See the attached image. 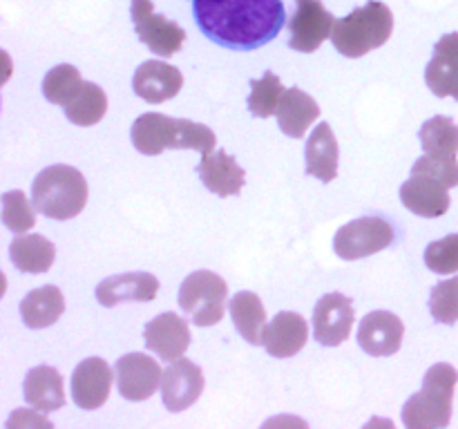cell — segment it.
Wrapping results in <instances>:
<instances>
[{
  "instance_id": "1",
  "label": "cell",
  "mask_w": 458,
  "mask_h": 429,
  "mask_svg": "<svg viewBox=\"0 0 458 429\" xmlns=\"http://www.w3.org/2000/svg\"><path fill=\"white\" fill-rule=\"evenodd\" d=\"M192 13L213 43L240 52L271 43L286 22L282 0H192Z\"/></svg>"
},
{
  "instance_id": "9",
  "label": "cell",
  "mask_w": 458,
  "mask_h": 429,
  "mask_svg": "<svg viewBox=\"0 0 458 429\" xmlns=\"http://www.w3.org/2000/svg\"><path fill=\"white\" fill-rule=\"evenodd\" d=\"M335 18L320 0H295V12L289 21V45L295 52L311 54L331 38Z\"/></svg>"
},
{
  "instance_id": "18",
  "label": "cell",
  "mask_w": 458,
  "mask_h": 429,
  "mask_svg": "<svg viewBox=\"0 0 458 429\" xmlns=\"http://www.w3.org/2000/svg\"><path fill=\"white\" fill-rule=\"evenodd\" d=\"M450 188L443 186L437 179H429L425 174H411L401 186V201L407 210L416 213L419 217L437 219L450 210L452 199L447 195Z\"/></svg>"
},
{
  "instance_id": "35",
  "label": "cell",
  "mask_w": 458,
  "mask_h": 429,
  "mask_svg": "<svg viewBox=\"0 0 458 429\" xmlns=\"http://www.w3.org/2000/svg\"><path fill=\"white\" fill-rule=\"evenodd\" d=\"M425 264L432 273L452 275L458 273V235H447L425 248Z\"/></svg>"
},
{
  "instance_id": "23",
  "label": "cell",
  "mask_w": 458,
  "mask_h": 429,
  "mask_svg": "<svg viewBox=\"0 0 458 429\" xmlns=\"http://www.w3.org/2000/svg\"><path fill=\"white\" fill-rule=\"evenodd\" d=\"M22 396L27 405L34 409L49 414L65 405V391H63V375L54 366L40 365L27 371L22 383Z\"/></svg>"
},
{
  "instance_id": "11",
  "label": "cell",
  "mask_w": 458,
  "mask_h": 429,
  "mask_svg": "<svg viewBox=\"0 0 458 429\" xmlns=\"http://www.w3.org/2000/svg\"><path fill=\"white\" fill-rule=\"evenodd\" d=\"M353 304L343 293H327L313 308V338L322 347H338L353 329Z\"/></svg>"
},
{
  "instance_id": "13",
  "label": "cell",
  "mask_w": 458,
  "mask_h": 429,
  "mask_svg": "<svg viewBox=\"0 0 458 429\" xmlns=\"http://www.w3.org/2000/svg\"><path fill=\"white\" fill-rule=\"evenodd\" d=\"M405 338V324L389 311H371L358 326V347L367 356L385 358L401 351Z\"/></svg>"
},
{
  "instance_id": "33",
  "label": "cell",
  "mask_w": 458,
  "mask_h": 429,
  "mask_svg": "<svg viewBox=\"0 0 458 429\" xmlns=\"http://www.w3.org/2000/svg\"><path fill=\"white\" fill-rule=\"evenodd\" d=\"M429 311L441 324H456L458 322V277L438 282L429 295Z\"/></svg>"
},
{
  "instance_id": "7",
  "label": "cell",
  "mask_w": 458,
  "mask_h": 429,
  "mask_svg": "<svg viewBox=\"0 0 458 429\" xmlns=\"http://www.w3.org/2000/svg\"><path fill=\"white\" fill-rule=\"evenodd\" d=\"M394 241V226L383 217H360L344 223L334 240V250L340 259L369 257Z\"/></svg>"
},
{
  "instance_id": "24",
  "label": "cell",
  "mask_w": 458,
  "mask_h": 429,
  "mask_svg": "<svg viewBox=\"0 0 458 429\" xmlns=\"http://www.w3.org/2000/svg\"><path fill=\"white\" fill-rule=\"evenodd\" d=\"M320 116V105L316 98L309 97L300 88H289L282 97L280 107H277V123L286 137L302 139L311 123H316Z\"/></svg>"
},
{
  "instance_id": "25",
  "label": "cell",
  "mask_w": 458,
  "mask_h": 429,
  "mask_svg": "<svg viewBox=\"0 0 458 429\" xmlns=\"http://www.w3.org/2000/svg\"><path fill=\"white\" fill-rule=\"evenodd\" d=\"M65 311V298L54 284L40 286L22 298L21 315L30 329H47Z\"/></svg>"
},
{
  "instance_id": "3",
  "label": "cell",
  "mask_w": 458,
  "mask_h": 429,
  "mask_svg": "<svg viewBox=\"0 0 458 429\" xmlns=\"http://www.w3.org/2000/svg\"><path fill=\"white\" fill-rule=\"evenodd\" d=\"M394 31L392 9L378 0H369L365 7L353 9L349 16L335 21L331 43L343 56L360 58L383 47Z\"/></svg>"
},
{
  "instance_id": "27",
  "label": "cell",
  "mask_w": 458,
  "mask_h": 429,
  "mask_svg": "<svg viewBox=\"0 0 458 429\" xmlns=\"http://www.w3.org/2000/svg\"><path fill=\"white\" fill-rule=\"evenodd\" d=\"M231 317L246 342H250L253 347L262 344L264 329H267V311H264L259 295L250 293V290L237 293L231 302Z\"/></svg>"
},
{
  "instance_id": "26",
  "label": "cell",
  "mask_w": 458,
  "mask_h": 429,
  "mask_svg": "<svg viewBox=\"0 0 458 429\" xmlns=\"http://www.w3.org/2000/svg\"><path fill=\"white\" fill-rule=\"evenodd\" d=\"M9 257L16 264L18 271L31 273H47L56 259V246L43 235H18L9 246Z\"/></svg>"
},
{
  "instance_id": "17",
  "label": "cell",
  "mask_w": 458,
  "mask_h": 429,
  "mask_svg": "<svg viewBox=\"0 0 458 429\" xmlns=\"http://www.w3.org/2000/svg\"><path fill=\"white\" fill-rule=\"evenodd\" d=\"M132 88L134 94L143 101L164 103L182 92L183 74L164 61H146L134 72Z\"/></svg>"
},
{
  "instance_id": "29",
  "label": "cell",
  "mask_w": 458,
  "mask_h": 429,
  "mask_svg": "<svg viewBox=\"0 0 458 429\" xmlns=\"http://www.w3.org/2000/svg\"><path fill=\"white\" fill-rule=\"evenodd\" d=\"M107 112V97L103 92V88H98L97 83H85L81 89L79 97L65 105V116L74 125L81 128H89V125H97L98 121L106 116Z\"/></svg>"
},
{
  "instance_id": "5",
  "label": "cell",
  "mask_w": 458,
  "mask_h": 429,
  "mask_svg": "<svg viewBox=\"0 0 458 429\" xmlns=\"http://www.w3.org/2000/svg\"><path fill=\"white\" fill-rule=\"evenodd\" d=\"M456 383L458 371L452 365L438 362L429 366L423 378V389L403 407L405 427H447L452 423Z\"/></svg>"
},
{
  "instance_id": "4",
  "label": "cell",
  "mask_w": 458,
  "mask_h": 429,
  "mask_svg": "<svg viewBox=\"0 0 458 429\" xmlns=\"http://www.w3.org/2000/svg\"><path fill=\"white\" fill-rule=\"evenodd\" d=\"M88 195V181L81 170L63 164L49 165L38 172L31 186V201L36 210L58 222L74 219L76 214L83 213Z\"/></svg>"
},
{
  "instance_id": "32",
  "label": "cell",
  "mask_w": 458,
  "mask_h": 429,
  "mask_svg": "<svg viewBox=\"0 0 458 429\" xmlns=\"http://www.w3.org/2000/svg\"><path fill=\"white\" fill-rule=\"evenodd\" d=\"M3 223L16 235L36 226V206L22 190H9L3 195Z\"/></svg>"
},
{
  "instance_id": "30",
  "label": "cell",
  "mask_w": 458,
  "mask_h": 429,
  "mask_svg": "<svg viewBox=\"0 0 458 429\" xmlns=\"http://www.w3.org/2000/svg\"><path fill=\"white\" fill-rule=\"evenodd\" d=\"M419 139L428 155L456 156L458 125L450 116H432L429 121H425L419 132Z\"/></svg>"
},
{
  "instance_id": "12",
  "label": "cell",
  "mask_w": 458,
  "mask_h": 429,
  "mask_svg": "<svg viewBox=\"0 0 458 429\" xmlns=\"http://www.w3.org/2000/svg\"><path fill=\"white\" fill-rule=\"evenodd\" d=\"M201 391H204V371L195 362L183 356L170 362L161 378V400H164L165 409L179 414L195 405Z\"/></svg>"
},
{
  "instance_id": "22",
  "label": "cell",
  "mask_w": 458,
  "mask_h": 429,
  "mask_svg": "<svg viewBox=\"0 0 458 429\" xmlns=\"http://www.w3.org/2000/svg\"><path fill=\"white\" fill-rule=\"evenodd\" d=\"M304 156H307V172L311 177L320 179L322 183H331L338 177L340 147L329 123L322 121V123L316 125V130H313L307 141Z\"/></svg>"
},
{
  "instance_id": "6",
  "label": "cell",
  "mask_w": 458,
  "mask_h": 429,
  "mask_svg": "<svg viewBox=\"0 0 458 429\" xmlns=\"http://www.w3.org/2000/svg\"><path fill=\"white\" fill-rule=\"evenodd\" d=\"M228 284L213 271H195L179 286V307L197 326H213L224 317Z\"/></svg>"
},
{
  "instance_id": "20",
  "label": "cell",
  "mask_w": 458,
  "mask_h": 429,
  "mask_svg": "<svg viewBox=\"0 0 458 429\" xmlns=\"http://www.w3.org/2000/svg\"><path fill=\"white\" fill-rule=\"evenodd\" d=\"M309 340V324L300 313L280 311L267 324L262 344L273 358H291L304 349Z\"/></svg>"
},
{
  "instance_id": "15",
  "label": "cell",
  "mask_w": 458,
  "mask_h": 429,
  "mask_svg": "<svg viewBox=\"0 0 458 429\" xmlns=\"http://www.w3.org/2000/svg\"><path fill=\"white\" fill-rule=\"evenodd\" d=\"M148 351L157 353L164 362H174L191 344V329L177 313H161L143 329Z\"/></svg>"
},
{
  "instance_id": "8",
  "label": "cell",
  "mask_w": 458,
  "mask_h": 429,
  "mask_svg": "<svg viewBox=\"0 0 458 429\" xmlns=\"http://www.w3.org/2000/svg\"><path fill=\"white\" fill-rule=\"evenodd\" d=\"M130 16H132L139 40L157 56H174L186 43V31L177 22L168 21L161 13H155L152 0H132Z\"/></svg>"
},
{
  "instance_id": "2",
  "label": "cell",
  "mask_w": 458,
  "mask_h": 429,
  "mask_svg": "<svg viewBox=\"0 0 458 429\" xmlns=\"http://www.w3.org/2000/svg\"><path fill=\"white\" fill-rule=\"evenodd\" d=\"M130 137L134 147L148 156H157L164 150H197L208 155L217 143V137L208 125L191 119H173L159 112H146L139 116Z\"/></svg>"
},
{
  "instance_id": "34",
  "label": "cell",
  "mask_w": 458,
  "mask_h": 429,
  "mask_svg": "<svg viewBox=\"0 0 458 429\" xmlns=\"http://www.w3.org/2000/svg\"><path fill=\"white\" fill-rule=\"evenodd\" d=\"M411 174H425L429 179H437L443 186L456 188L458 186V161L456 156L445 155H428L425 152L420 159H416Z\"/></svg>"
},
{
  "instance_id": "21",
  "label": "cell",
  "mask_w": 458,
  "mask_h": 429,
  "mask_svg": "<svg viewBox=\"0 0 458 429\" xmlns=\"http://www.w3.org/2000/svg\"><path fill=\"white\" fill-rule=\"evenodd\" d=\"M197 172H199L204 186L217 197L240 195L246 183V172L237 165L235 156L228 155L226 150H215L204 155Z\"/></svg>"
},
{
  "instance_id": "28",
  "label": "cell",
  "mask_w": 458,
  "mask_h": 429,
  "mask_svg": "<svg viewBox=\"0 0 458 429\" xmlns=\"http://www.w3.org/2000/svg\"><path fill=\"white\" fill-rule=\"evenodd\" d=\"M85 80L74 65H56L45 74L43 94L54 105H70L83 89Z\"/></svg>"
},
{
  "instance_id": "14",
  "label": "cell",
  "mask_w": 458,
  "mask_h": 429,
  "mask_svg": "<svg viewBox=\"0 0 458 429\" xmlns=\"http://www.w3.org/2000/svg\"><path fill=\"white\" fill-rule=\"evenodd\" d=\"M114 371L101 358H88L72 374V400L81 409H98L107 402Z\"/></svg>"
},
{
  "instance_id": "19",
  "label": "cell",
  "mask_w": 458,
  "mask_h": 429,
  "mask_svg": "<svg viewBox=\"0 0 458 429\" xmlns=\"http://www.w3.org/2000/svg\"><path fill=\"white\" fill-rule=\"evenodd\" d=\"M425 80L437 97L458 101V31L445 34L434 45L432 61L425 67Z\"/></svg>"
},
{
  "instance_id": "36",
  "label": "cell",
  "mask_w": 458,
  "mask_h": 429,
  "mask_svg": "<svg viewBox=\"0 0 458 429\" xmlns=\"http://www.w3.org/2000/svg\"><path fill=\"white\" fill-rule=\"evenodd\" d=\"M36 411H31V409L13 411L7 420V427H52V423H49L45 416H40L43 411H40V414H36Z\"/></svg>"
},
{
  "instance_id": "16",
  "label": "cell",
  "mask_w": 458,
  "mask_h": 429,
  "mask_svg": "<svg viewBox=\"0 0 458 429\" xmlns=\"http://www.w3.org/2000/svg\"><path fill=\"white\" fill-rule=\"evenodd\" d=\"M157 293H159V280L152 273L143 271L106 277L97 286V299L107 308L121 302H152Z\"/></svg>"
},
{
  "instance_id": "10",
  "label": "cell",
  "mask_w": 458,
  "mask_h": 429,
  "mask_svg": "<svg viewBox=\"0 0 458 429\" xmlns=\"http://www.w3.org/2000/svg\"><path fill=\"white\" fill-rule=\"evenodd\" d=\"M116 374V387L119 393L130 402H143L157 393L161 387V371L159 362L143 353H128V356L119 358L114 365Z\"/></svg>"
},
{
  "instance_id": "31",
  "label": "cell",
  "mask_w": 458,
  "mask_h": 429,
  "mask_svg": "<svg viewBox=\"0 0 458 429\" xmlns=\"http://www.w3.org/2000/svg\"><path fill=\"white\" fill-rule=\"evenodd\" d=\"M284 85L280 76L273 72H264L262 79L250 80V97H249V112L258 119H268L277 114L282 97H284Z\"/></svg>"
}]
</instances>
